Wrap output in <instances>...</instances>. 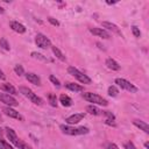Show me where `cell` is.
Listing matches in <instances>:
<instances>
[{"instance_id": "obj_1", "label": "cell", "mask_w": 149, "mask_h": 149, "mask_svg": "<svg viewBox=\"0 0 149 149\" xmlns=\"http://www.w3.org/2000/svg\"><path fill=\"white\" fill-rule=\"evenodd\" d=\"M61 130L66 134V135H84V134H87L90 130L87 127H77V128H73V127H70V126H66V125H61L59 126Z\"/></svg>"}, {"instance_id": "obj_2", "label": "cell", "mask_w": 149, "mask_h": 149, "mask_svg": "<svg viewBox=\"0 0 149 149\" xmlns=\"http://www.w3.org/2000/svg\"><path fill=\"white\" fill-rule=\"evenodd\" d=\"M83 98L88 101V102H92V104H97V105H100V106H107L108 105V101L102 98L101 95L99 94H95V93H92V92H86V93H83Z\"/></svg>"}, {"instance_id": "obj_3", "label": "cell", "mask_w": 149, "mask_h": 149, "mask_svg": "<svg viewBox=\"0 0 149 149\" xmlns=\"http://www.w3.org/2000/svg\"><path fill=\"white\" fill-rule=\"evenodd\" d=\"M19 91H20L21 94H23L26 98H28L31 102H34L36 105H41L42 104V99L40 97H37V94H35L30 88H28L26 86H20L19 87Z\"/></svg>"}, {"instance_id": "obj_4", "label": "cell", "mask_w": 149, "mask_h": 149, "mask_svg": "<svg viewBox=\"0 0 149 149\" xmlns=\"http://www.w3.org/2000/svg\"><path fill=\"white\" fill-rule=\"evenodd\" d=\"M68 72L71 74V76H73L76 79H78L80 83H83V84H91V78L90 77H87L86 74H84L83 72H80L78 69H76L74 66H69L68 68Z\"/></svg>"}, {"instance_id": "obj_5", "label": "cell", "mask_w": 149, "mask_h": 149, "mask_svg": "<svg viewBox=\"0 0 149 149\" xmlns=\"http://www.w3.org/2000/svg\"><path fill=\"white\" fill-rule=\"evenodd\" d=\"M115 84H118L121 88H123V90H126V91H128L130 93L137 92V87L134 84H132L130 81H128V80H126L123 78H116L115 79Z\"/></svg>"}, {"instance_id": "obj_6", "label": "cell", "mask_w": 149, "mask_h": 149, "mask_svg": "<svg viewBox=\"0 0 149 149\" xmlns=\"http://www.w3.org/2000/svg\"><path fill=\"white\" fill-rule=\"evenodd\" d=\"M35 43H36V45L40 47L41 49H48V48L51 47L50 40H49L45 35H43V34H41V33H38V34L36 35V37H35Z\"/></svg>"}, {"instance_id": "obj_7", "label": "cell", "mask_w": 149, "mask_h": 149, "mask_svg": "<svg viewBox=\"0 0 149 149\" xmlns=\"http://www.w3.org/2000/svg\"><path fill=\"white\" fill-rule=\"evenodd\" d=\"M0 101L3 102V104H6V105H8L9 107L10 106H17L19 105L17 100L14 97H12V95H9L7 93H0Z\"/></svg>"}, {"instance_id": "obj_8", "label": "cell", "mask_w": 149, "mask_h": 149, "mask_svg": "<svg viewBox=\"0 0 149 149\" xmlns=\"http://www.w3.org/2000/svg\"><path fill=\"white\" fill-rule=\"evenodd\" d=\"M84 118H85V113H76V114L68 116L65 119V122L69 125H74V123H78L79 121H81Z\"/></svg>"}, {"instance_id": "obj_9", "label": "cell", "mask_w": 149, "mask_h": 149, "mask_svg": "<svg viewBox=\"0 0 149 149\" xmlns=\"http://www.w3.org/2000/svg\"><path fill=\"white\" fill-rule=\"evenodd\" d=\"M2 112H3L7 116H9V118H14V119H17V120H20V121H23V116H22L19 112H16L15 109H13V108H10V107H3Z\"/></svg>"}, {"instance_id": "obj_10", "label": "cell", "mask_w": 149, "mask_h": 149, "mask_svg": "<svg viewBox=\"0 0 149 149\" xmlns=\"http://www.w3.org/2000/svg\"><path fill=\"white\" fill-rule=\"evenodd\" d=\"M90 31L93 34V35H97L99 37H102V38H109L111 35L109 33H107L105 29L102 28H97V27H93V28H90Z\"/></svg>"}, {"instance_id": "obj_11", "label": "cell", "mask_w": 149, "mask_h": 149, "mask_svg": "<svg viewBox=\"0 0 149 149\" xmlns=\"http://www.w3.org/2000/svg\"><path fill=\"white\" fill-rule=\"evenodd\" d=\"M5 130H6V134H7L8 140H9V141H10V142H12L14 146H16V143L19 142V140H20V139L17 137V135L15 134V132H14L12 128H9V127H7Z\"/></svg>"}, {"instance_id": "obj_12", "label": "cell", "mask_w": 149, "mask_h": 149, "mask_svg": "<svg viewBox=\"0 0 149 149\" xmlns=\"http://www.w3.org/2000/svg\"><path fill=\"white\" fill-rule=\"evenodd\" d=\"M9 26H10V28H12L14 31H16V33H19V34L26 33V27H24L22 23L17 22V21H12V22L9 23Z\"/></svg>"}, {"instance_id": "obj_13", "label": "cell", "mask_w": 149, "mask_h": 149, "mask_svg": "<svg viewBox=\"0 0 149 149\" xmlns=\"http://www.w3.org/2000/svg\"><path fill=\"white\" fill-rule=\"evenodd\" d=\"M26 79H27L28 81H30L31 84H34V85H37V86L41 85V79H40V77H38L37 74L33 73V72L26 73Z\"/></svg>"}, {"instance_id": "obj_14", "label": "cell", "mask_w": 149, "mask_h": 149, "mask_svg": "<svg viewBox=\"0 0 149 149\" xmlns=\"http://www.w3.org/2000/svg\"><path fill=\"white\" fill-rule=\"evenodd\" d=\"M0 90L7 92L9 94H17L16 88L12 84H9V83H2V84H0Z\"/></svg>"}, {"instance_id": "obj_15", "label": "cell", "mask_w": 149, "mask_h": 149, "mask_svg": "<svg viewBox=\"0 0 149 149\" xmlns=\"http://www.w3.org/2000/svg\"><path fill=\"white\" fill-rule=\"evenodd\" d=\"M133 123H134L137 128H140L141 130H143L144 133L149 134V126H148V123H146L144 121H142V120H134Z\"/></svg>"}, {"instance_id": "obj_16", "label": "cell", "mask_w": 149, "mask_h": 149, "mask_svg": "<svg viewBox=\"0 0 149 149\" xmlns=\"http://www.w3.org/2000/svg\"><path fill=\"white\" fill-rule=\"evenodd\" d=\"M102 27H104V28H107V29H109V30H112V31H114L115 34L121 35V30L118 28V26H115V24H114V23H112V22L104 21V22H102Z\"/></svg>"}, {"instance_id": "obj_17", "label": "cell", "mask_w": 149, "mask_h": 149, "mask_svg": "<svg viewBox=\"0 0 149 149\" xmlns=\"http://www.w3.org/2000/svg\"><path fill=\"white\" fill-rule=\"evenodd\" d=\"M106 65H107V68L111 69V70H114V71L120 70L119 63H118L116 61H114L113 58H107V59H106Z\"/></svg>"}, {"instance_id": "obj_18", "label": "cell", "mask_w": 149, "mask_h": 149, "mask_svg": "<svg viewBox=\"0 0 149 149\" xmlns=\"http://www.w3.org/2000/svg\"><path fill=\"white\" fill-rule=\"evenodd\" d=\"M65 87L68 90H70V91H73V92H81V91H84V87L81 85H78V84H74V83H66Z\"/></svg>"}, {"instance_id": "obj_19", "label": "cell", "mask_w": 149, "mask_h": 149, "mask_svg": "<svg viewBox=\"0 0 149 149\" xmlns=\"http://www.w3.org/2000/svg\"><path fill=\"white\" fill-rule=\"evenodd\" d=\"M59 101H61V104H62L64 107H69V106L72 105V99H71L69 95H66V94H62V95L59 97Z\"/></svg>"}, {"instance_id": "obj_20", "label": "cell", "mask_w": 149, "mask_h": 149, "mask_svg": "<svg viewBox=\"0 0 149 149\" xmlns=\"http://www.w3.org/2000/svg\"><path fill=\"white\" fill-rule=\"evenodd\" d=\"M51 49H52V52H54V55L59 59V61H62V62H65L66 61V58H65V56H64V54L57 48V47H54V45H51Z\"/></svg>"}, {"instance_id": "obj_21", "label": "cell", "mask_w": 149, "mask_h": 149, "mask_svg": "<svg viewBox=\"0 0 149 149\" xmlns=\"http://www.w3.org/2000/svg\"><path fill=\"white\" fill-rule=\"evenodd\" d=\"M86 112L90 113V114H92V115H99V114L101 113L100 109H99L98 107L93 106V105H88V106H86Z\"/></svg>"}, {"instance_id": "obj_22", "label": "cell", "mask_w": 149, "mask_h": 149, "mask_svg": "<svg viewBox=\"0 0 149 149\" xmlns=\"http://www.w3.org/2000/svg\"><path fill=\"white\" fill-rule=\"evenodd\" d=\"M31 57H34V58H36V59H41V61H43V62H51V59L44 57L43 55H41V54H38V52H31Z\"/></svg>"}, {"instance_id": "obj_23", "label": "cell", "mask_w": 149, "mask_h": 149, "mask_svg": "<svg viewBox=\"0 0 149 149\" xmlns=\"http://www.w3.org/2000/svg\"><path fill=\"white\" fill-rule=\"evenodd\" d=\"M0 47L5 50H9L10 47H9V43L7 42V40L5 37H0Z\"/></svg>"}, {"instance_id": "obj_24", "label": "cell", "mask_w": 149, "mask_h": 149, "mask_svg": "<svg viewBox=\"0 0 149 149\" xmlns=\"http://www.w3.org/2000/svg\"><path fill=\"white\" fill-rule=\"evenodd\" d=\"M48 99H49V102H50V105H51V106H54V107H56V106H57L56 95H55L54 93H49V94H48Z\"/></svg>"}, {"instance_id": "obj_25", "label": "cell", "mask_w": 149, "mask_h": 149, "mask_svg": "<svg viewBox=\"0 0 149 149\" xmlns=\"http://www.w3.org/2000/svg\"><path fill=\"white\" fill-rule=\"evenodd\" d=\"M118 93H119V90H118L114 85H112V86L108 87V94H109L111 97H116Z\"/></svg>"}, {"instance_id": "obj_26", "label": "cell", "mask_w": 149, "mask_h": 149, "mask_svg": "<svg viewBox=\"0 0 149 149\" xmlns=\"http://www.w3.org/2000/svg\"><path fill=\"white\" fill-rule=\"evenodd\" d=\"M15 147H17L19 149H33L30 146H28L27 143H24L22 140H19V142L16 143V146Z\"/></svg>"}, {"instance_id": "obj_27", "label": "cell", "mask_w": 149, "mask_h": 149, "mask_svg": "<svg viewBox=\"0 0 149 149\" xmlns=\"http://www.w3.org/2000/svg\"><path fill=\"white\" fill-rule=\"evenodd\" d=\"M14 71H15V73H16L17 76H22V74H24V70H23L22 65H20V64H16V65L14 66Z\"/></svg>"}, {"instance_id": "obj_28", "label": "cell", "mask_w": 149, "mask_h": 149, "mask_svg": "<svg viewBox=\"0 0 149 149\" xmlns=\"http://www.w3.org/2000/svg\"><path fill=\"white\" fill-rule=\"evenodd\" d=\"M0 149H14L12 146H9L8 142H6L5 140L0 139Z\"/></svg>"}, {"instance_id": "obj_29", "label": "cell", "mask_w": 149, "mask_h": 149, "mask_svg": "<svg viewBox=\"0 0 149 149\" xmlns=\"http://www.w3.org/2000/svg\"><path fill=\"white\" fill-rule=\"evenodd\" d=\"M49 79H50V81L56 86V87H61V83H59V80L55 77V76H52V74H50L49 76Z\"/></svg>"}, {"instance_id": "obj_30", "label": "cell", "mask_w": 149, "mask_h": 149, "mask_svg": "<svg viewBox=\"0 0 149 149\" xmlns=\"http://www.w3.org/2000/svg\"><path fill=\"white\" fill-rule=\"evenodd\" d=\"M132 31H133V34H134L135 37H140L141 36V31H140V29L136 26H133L132 27Z\"/></svg>"}, {"instance_id": "obj_31", "label": "cell", "mask_w": 149, "mask_h": 149, "mask_svg": "<svg viewBox=\"0 0 149 149\" xmlns=\"http://www.w3.org/2000/svg\"><path fill=\"white\" fill-rule=\"evenodd\" d=\"M104 114L108 118V120H112V121L115 120V116H114V114H113L112 112H109V111H104Z\"/></svg>"}, {"instance_id": "obj_32", "label": "cell", "mask_w": 149, "mask_h": 149, "mask_svg": "<svg viewBox=\"0 0 149 149\" xmlns=\"http://www.w3.org/2000/svg\"><path fill=\"white\" fill-rule=\"evenodd\" d=\"M123 148H125V149H137V148L133 144V142H130V141H129V142H126V143L123 144Z\"/></svg>"}, {"instance_id": "obj_33", "label": "cell", "mask_w": 149, "mask_h": 149, "mask_svg": "<svg viewBox=\"0 0 149 149\" xmlns=\"http://www.w3.org/2000/svg\"><path fill=\"white\" fill-rule=\"evenodd\" d=\"M48 21H49V22H50L52 26H56V27H58V26H59V22H58L56 19L51 17V16H49V17H48Z\"/></svg>"}, {"instance_id": "obj_34", "label": "cell", "mask_w": 149, "mask_h": 149, "mask_svg": "<svg viewBox=\"0 0 149 149\" xmlns=\"http://www.w3.org/2000/svg\"><path fill=\"white\" fill-rule=\"evenodd\" d=\"M107 149H119V147L115 143H108L107 144Z\"/></svg>"}, {"instance_id": "obj_35", "label": "cell", "mask_w": 149, "mask_h": 149, "mask_svg": "<svg viewBox=\"0 0 149 149\" xmlns=\"http://www.w3.org/2000/svg\"><path fill=\"white\" fill-rule=\"evenodd\" d=\"M105 123H106V125H109V126H115V123H114L112 120H108V119L105 121Z\"/></svg>"}, {"instance_id": "obj_36", "label": "cell", "mask_w": 149, "mask_h": 149, "mask_svg": "<svg viewBox=\"0 0 149 149\" xmlns=\"http://www.w3.org/2000/svg\"><path fill=\"white\" fill-rule=\"evenodd\" d=\"M5 78H6V76H5V74H3V72L0 70V79H5Z\"/></svg>"}, {"instance_id": "obj_37", "label": "cell", "mask_w": 149, "mask_h": 149, "mask_svg": "<svg viewBox=\"0 0 149 149\" xmlns=\"http://www.w3.org/2000/svg\"><path fill=\"white\" fill-rule=\"evenodd\" d=\"M144 147H146V149H149V143L146 142V143H144Z\"/></svg>"}, {"instance_id": "obj_38", "label": "cell", "mask_w": 149, "mask_h": 149, "mask_svg": "<svg viewBox=\"0 0 149 149\" xmlns=\"http://www.w3.org/2000/svg\"><path fill=\"white\" fill-rule=\"evenodd\" d=\"M3 12H5V9H3V8H2V7H1V6H0V14H2V13H3Z\"/></svg>"}, {"instance_id": "obj_39", "label": "cell", "mask_w": 149, "mask_h": 149, "mask_svg": "<svg viewBox=\"0 0 149 149\" xmlns=\"http://www.w3.org/2000/svg\"><path fill=\"white\" fill-rule=\"evenodd\" d=\"M108 5H112V3H115V1H106Z\"/></svg>"}, {"instance_id": "obj_40", "label": "cell", "mask_w": 149, "mask_h": 149, "mask_svg": "<svg viewBox=\"0 0 149 149\" xmlns=\"http://www.w3.org/2000/svg\"><path fill=\"white\" fill-rule=\"evenodd\" d=\"M2 134H3V130L0 128V136H2Z\"/></svg>"}, {"instance_id": "obj_41", "label": "cell", "mask_w": 149, "mask_h": 149, "mask_svg": "<svg viewBox=\"0 0 149 149\" xmlns=\"http://www.w3.org/2000/svg\"><path fill=\"white\" fill-rule=\"evenodd\" d=\"M0 121H1V114H0Z\"/></svg>"}]
</instances>
